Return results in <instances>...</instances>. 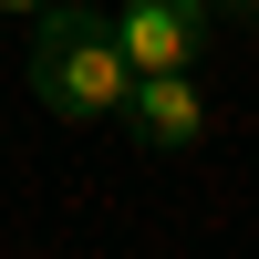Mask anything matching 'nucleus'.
<instances>
[{"label": "nucleus", "instance_id": "2", "mask_svg": "<svg viewBox=\"0 0 259 259\" xmlns=\"http://www.w3.org/2000/svg\"><path fill=\"white\" fill-rule=\"evenodd\" d=\"M197 41H207V11H187V0H135V11H114V52H124L135 83H187Z\"/></svg>", "mask_w": 259, "mask_h": 259}, {"label": "nucleus", "instance_id": "3", "mask_svg": "<svg viewBox=\"0 0 259 259\" xmlns=\"http://www.w3.org/2000/svg\"><path fill=\"white\" fill-rule=\"evenodd\" d=\"M124 114H135V135L156 145V156H187V145L207 135V94H197V83H135Z\"/></svg>", "mask_w": 259, "mask_h": 259}, {"label": "nucleus", "instance_id": "1", "mask_svg": "<svg viewBox=\"0 0 259 259\" xmlns=\"http://www.w3.org/2000/svg\"><path fill=\"white\" fill-rule=\"evenodd\" d=\"M31 94L52 104L62 124H104V114H124L135 104V73H124V52H114V21H94V11H52L31 31Z\"/></svg>", "mask_w": 259, "mask_h": 259}]
</instances>
